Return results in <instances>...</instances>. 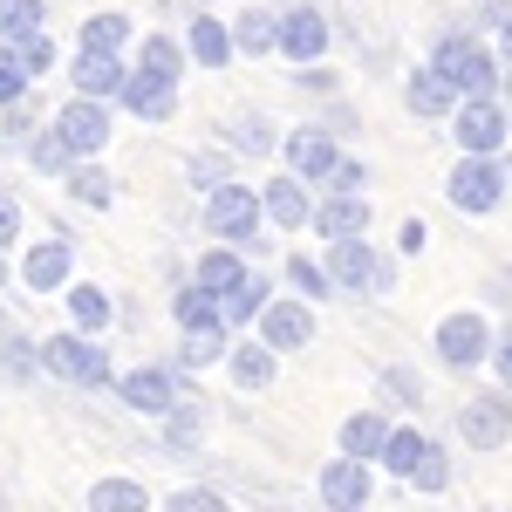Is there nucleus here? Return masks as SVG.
Returning <instances> with one entry per match:
<instances>
[{"label":"nucleus","instance_id":"nucleus-13","mask_svg":"<svg viewBox=\"0 0 512 512\" xmlns=\"http://www.w3.org/2000/svg\"><path fill=\"white\" fill-rule=\"evenodd\" d=\"M110 110L117 103H103V96H69L62 110H55V123H62V137L76 144V158H103L110 151Z\"/></svg>","mask_w":512,"mask_h":512},{"label":"nucleus","instance_id":"nucleus-10","mask_svg":"<svg viewBox=\"0 0 512 512\" xmlns=\"http://www.w3.org/2000/svg\"><path fill=\"white\" fill-rule=\"evenodd\" d=\"M315 192L321 185H308L301 171L280 164L274 178L260 185V198H267V226H274V233H308V226H315Z\"/></svg>","mask_w":512,"mask_h":512},{"label":"nucleus","instance_id":"nucleus-32","mask_svg":"<svg viewBox=\"0 0 512 512\" xmlns=\"http://www.w3.org/2000/svg\"><path fill=\"white\" fill-rule=\"evenodd\" d=\"M233 355V328L219 321V328H192V335H178V369L192 376V369H212V362H226Z\"/></svg>","mask_w":512,"mask_h":512},{"label":"nucleus","instance_id":"nucleus-49","mask_svg":"<svg viewBox=\"0 0 512 512\" xmlns=\"http://www.w3.org/2000/svg\"><path fill=\"white\" fill-rule=\"evenodd\" d=\"M294 89H308V96H335V89H342V76H335L328 62H301V82H294Z\"/></svg>","mask_w":512,"mask_h":512},{"label":"nucleus","instance_id":"nucleus-21","mask_svg":"<svg viewBox=\"0 0 512 512\" xmlns=\"http://www.w3.org/2000/svg\"><path fill=\"white\" fill-rule=\"evenodd\" d=\"M185 48H192L198 69H226V62H239L233 21H219V14H192V28H185Z\"/></svg>","mask_w":512,"mask_h":512},{"label":"nucleus","instance_id":"nucleus-57","mask_svg":"<svg viewBox=\"0 0 512 512\" xmlns=\"http://www.w3.org/2000/svg\"><path fill=\"white\" fill-rule=\"evenodd\" d=\"M0 294H7V253H0Z\"/></svg>","mask_w":512,"mask_h":512},{"label":"nucleus","instance_id":"nucleus-46","mask_svg":"<svg viewBox=\"0 0 512 512\" xmlns=\"http://www.w3.org/2000/svg\"><path fill=\"white\" fill-rule=\"evenodd\" d=\"M383 390H390L403 410H417V403H424V383H417V376H410L403 362H383Z\"/></svg>","mask_w":512,"mask_h":512},{"label":"nucleus","instance_id":"nucleus-42","mask_svg":"<svg viewBox=\"0 0 512 512\" xmlns=\"http://www.w3.org/2000/svg\"><path fill=\"white\" fill-rule=\"evenodd\" d=\"M7 48H14V62H21L35 82L55 69V41H48V28H41V35H28V41H7Z\"/></svg>","mask_w":512,"mask_h":512},{"label":"nucleus","instance_id":"nucleus-27","mask_svg":"<svg viewBox=\"0 0 512 512\" xmlns=\"http://www.w3.org/2000/svg\"><path fill=\"white\" fill-rule=\"evenodd\" d=\"M110 321H117V301H110L96 280H69V328H82V335H110Z\"/></svg>","mask_w":512,"mask_h":512},{"label":"nucleus","instance_id":"nucleus-37","mask_svg":"<svg viewBox=\"0 0 512 512\" xmlns=\"http://www.w3.org/2000/svg\"><path fill=\"white\" fill-rule=\"evenodd\" d=\"M0 376H7V383H35V376H41V342H35V335L14 328V335L0 342Z\"/></svg>","mask_w":512,"mask_h":512},{"label":"nucleus","instance_id":"nucleus-34","mask_svg":"<svg viewBox=\"0 0 512 512\" xmlns=\"http://www.w3.org/2000/svg\"><path fill=\"white\" fill-rule=\"evenodd\" d=\"M424 451H431V437L417 431V424H396L390 444H383V472L410 485V478H417V465H424Z\"/></svg>","mask_w":512,"mask_h":512},{"label":"nucleus","instance_id":"nucleus-5","mask_svg":"<svg viewBox=\"0 0 512 512\" xmlns=\"http://www.w3.org/2000/svg\"><path fill=\"white\" fill-rule=\"evenodd\" d=\"M444 192H451V205H458L465 219H485V212H499V205H506V164H499V158H478V151H458L451 178H444Z\"/></svg>","mask_w":512,"mask_h":512},{"label":"nucleus","instance_id":"nucleus-9","mask_svg":"<svg viewBox=\"0 0 512 512\" xmlns=\"http://www.w3.org/2000/svg\"><path fill=\"white\" fill-rule=\"evenodd\" d=\"M458 103H465V89H458V76H444L437 62H417V69L403 76V110L417 123H451Z\"/></svg>","mask_w":512,"mask_h":512},{"label":"nucleus","instance_id":"nucleus-29","mask_svg":"<svg viewBox=\"0 0 512 512\" xmlns=\"http://www.w3.org/2000/svg\"><path fill=\"white\" fill-rule=\"evenodd\" d=\"M130 62H137V69H151V76H164V82H185V69H192V48H185L178 35H144Z\"/></svg>","mask_w":512,"mask_h":512},{"label":"nucleus","instance_id":"nucleus-55","mask_svg":"<svg viewBox=\"0 0 512 512\" xmlns=\"http://www.w3.org/2000/svg\"><path fill=\"white\" fill-rule=\"evenodd\" d=\"M499 55H506V62H512V21H506V28H499Z\"/></svg>","mask_w":512,"mask_h":512},{"label":"nucleus","instance_id":"nucleus-47","mask_svg":"<svg viewBox=\"0 0 512 512\" xmlns=\"http://www.w3.org/2000/svg\"><path fill=\"white\" fill-rule=\"evenodd\" d=\"M472 48H478V35H444V41H437V48H431V62H437V69H444V76H458Z\"/></svg>","mask_w":512,"mask_h":512},{"label":"nucleus","instance_id":"nucleus-50","mask_svg":"<svg viewBox=\"0 0 512 512\" xmlns=\"http://www.w3.org/2000/svg\"><path fill=\"white\" fill-rule=\"evenodd\" d=\"M321 192H369V171H362L355 158H342V164H335V178H328Z\"/></svg>","mask_w":512,"mask_h":512},{"label":"nucleus","instance_id":"nucleus-40","mask_svg":"<svg viewBox=\"0 0 512 512\" xmlns=\"http://www.w3.org/2000/svg\"><path fill=\"white\" fill-rule=\"evenodd\" d=\"M185 178H192V192L205 198L212 185H226V178H233V151H192V164H185Z\"/></svg>","mask_w":512,"mask_h":512},{"label":"nucleus","instance_id":"nucleus-26","mask_svg":"<svg viewBox=\"0 0 512 512\" xmlns=\"http://www.w3.org/2000/svg\"><path fill=\"white\" fill-rule=\"evenodd\" d=\"M28 164H35L41 178H55V185H62V178H69V171H76L82 158H76V144L62 137V123L48 117V123L35 130V137H28Z\"/></svg>","mask_w":512,"mask_h":512},{"label":"nucleus","instance_id":"nucleus-19","mask_svg":"<svg viewBox=\"0 0 512 512\" xmlns=\"http://www.w3.org/2000/svg\"><path fill=\"white\" fill-rule=\"evenodd\" d=\"M246 274H253V260L239 253L233 239H212V246L198 253V267H192L198 287H212V294H226V301H233L239 287H246Z\"/></svg>","mask_w":512,"mask_h":512},{"label":"nucleus","instance_id":"nucleus-17","mask_svg":"<svg viewBox=\"0 0 512 512\" xmlns=\"http://www.w3.org/2000/svg\"><path fill=\"white\" fill-rule=\"evenodd\" d=\"M328 14H321V7H287V14H280V55H287V62H294V69H301V62H321V55H328Z\"/></svg>","mask_w":512,"mask_h":512},{"label":"nucleus","instance_id":"nucleus-14","mask_svg":"<svg viewBox=\"0 0 512 512\" xmlns=\"http://www.w3.org/2000/svg\"><path fill=\"white\" fill-rule=\"evenodd\" d=\"M376 472H383V465H369V458H349V451H335V458L321 465V506L362 512L369 499H376Z\"/></svg>","mask_w":512,"mask_h":512},{"label":"nucleus","instance_id":"nucleus-51","mask_svg":"<svg viewBox=\"0 0 512 512\" xmlns=\"http://www.w3.org/2000/svg\"><path fill=\"white\" fill-rule=\"evenodd\" d=\"M21 239V205H14V192H0V253Z\"/></svg>","mask_w":512,"mask_h":512},{"label":"nucleus","instance_id":"nucleus-15","mask_svg":"<svg viewBox=\"0 0 512 512\" xmlns=\"http://www.w3.org/2000/svg\"><path fill=\"white\" fill-rule=\"evenodd\" d=\"M21 280H28V294H69V280H76V246L62 233L35 239L28 260H21Z\"/></svg>","mask_w":512,"mask_h":512},{"label":"nucleus","instance_id":"nucleus-36","mask_svg":"<svg viewBox=\"0 0 512 512\" xmlns=\"http://www.w3.org/2000/svg\"><path fill=\"white\" fill-rule=\"evenodd\" d=\"M76 48L123 55V48H130V14H117V7H110V14H89V21H82V35H76Z\"/></svg>","mask_w":512,"mask_h":512},{"label":"nucleus","instance_id":"nucleus-35","mask_svg":"<svg viewBox=\"0 0 512 512\" xmlns=\"http://www.w3.org/2000/svg\"><path fill=\"white\" fill-rule=\"evenodd\" d=\"M89 512H151V492L137 478H96L89 485Z\"/></svg>","mask_w":512,"mask_h":512},{"label":"nucleus","instance_id":"nucleus-52","mask_svg":"<svg viewBox=\"0 0 512 512\" xmlns=\"http://www.w3.org/2000/svg\"><path fill=\"white\" fill-rule=\"evenodd\" d=\"M492 376H499V383L512 390V321L499 328V342H492Z\"/></svg>","mask_w":512,"mask_h":512},{"label":"nucleus","instance_id":"nucleus-1","mask_svg":"<svg viewBox=\"0 0 512 512\" xmlns=\"http://www.w3.org/2000/svg\"><path fill=\"white\" fill-rule=\"evenodd\" d=\"M41 369H48L55 383H69V390H117L103 335H82V328H55V335H41Z\"/></svg>","mask_w":512,"mask_h":512},{"label":"nucleus","instance_id":"nucleus-3","mask_svg":"<svg viewBox=\"0 0 512 512\" xmlns=\"http://www.w3.org/2000/svg\"><path fill=\"white\" fill-rule=\"evenodd\" d=\"M328 274H335V287L342 294H390L396 287V260L383 253V246H369V233L355 239H328Z\"/></svg>","mask_w":512,"mask_h":512},{"label":"nucleus","instance_id":"nucleus-8","mask_svg":"<svg viewBox=\"0 0 512 512\" xmlns=\"http://www.w3.org/2000/svg\"><path fill=\"white\" fill-rule=\"evenodd\" d=\"M117 396L137 417H164V410L185 396V369H178V362H137L130 376H117Z\"/></svg>","mask_w":512,"mask_h":512},{"label":"nucleus","instance_id":"nucleus-45","mask_svg":"<svg viewBox=\"0 0 512 512\" xmlns=\"http://www.w3.org/2000/svg\"><path fill=\"white\" fill-rule=\"evenodd\" d=\"M28 89H35V76H28V69L14 62V48H7V55H0V110H14Z\"/></svg>","mask_w":512,"mask_h":512},{"label":"nucleus","instance_id":"nucleus-53","mask_svg":"<svg viewBox=\"0 0 512 512\" xmlns=\"http://www.w3.org/2000/svg\"><path fill=\"white\" fill-rule=\"evenodd\" d=\"M478 21H485V28L499 35V28L512 21V0H478Z\"/></svg>","mask_w":512,"mask_h":512},{"label":"nucleus","instance_id":"nucleus-59","mask_svg":"<svg viewBox=\"0 0 512 512\" xmlns=\"http://www.w3.org/2000/svg\"><path fill=\"white\" fill-rule=\"evenodd\" d=\"M308 512H342V506H308Z\"/></svg>","mask_w":512,"mask_h":512},{"label":"nucleus","instance_id":"nucleus-2","mask_svg":"<svg viewBox=\"0 0 512 512\" xmlns=\"http://www.w3.org/2000/svg\"><path fill=\"white\" fill-rule=\"evenodd\" d=\"M198 219H205V239H233V246H260V226H267V198L253 192V185H212L205 205H198Z\"/></svg>","mask_w":512,"mask_h":512},{"label":"nucleus","instance_id":"nucleus-39","mask_svg":"<svg viewBox=\"0 0 512 512\" xmlns=\"http://www.w3.org/2000/svg\"><path fill=\"white\" fill-rule=\"evenodd\" d=\"M48 28V0H0V41H28Z\"/></svg>","mask_w":512,"mask_h":512},{"label":"nucleus","instance_id":"nucleus-56","mask_svg":"<svg viewBox=\"0 0 512 512\" xmlns=\"http://www.w3.org/2000/svg\"><path fill=\"white\" fill-rule=\"evenodd\" d=\"M7 335H14V315H7V308H0V342H7Z\"/></svg>","mask_w":512,"mask_h":512},{"label":"nucleus","instance_id":"nucleus-6","mask_svg":"<svg viewBox=\"0 0 512 512\" xmlns=\"http://www.w3.org/2000/svg\"><path fill=\"white\" fill-rule=\"evenodd\" d=\"M512 137V110L506 96H465L458 117H451V144L458 151H478V158H499Z\"/></svg>","mask_w":512,"mask_h":512},{"label":"nucleus","instance_id":"nucleus-30","mask_svg":"<svg viewBox=\"0 0 512 512\" xmlns=\"http://www.w3.org/2000/svg\"><path fill=\"white\" fill-rule=\"evenodd\" d=\"M62 185H69V198H76L82 212H110V198H117V178H110V164H103V158H82Z\"/></svg>","mask_w":512,"mask_h":512},{"label":"nucleus","instance_id":"nucleus-25","mask_svg":"<svg viewBox=\"0 0 512 512\" xmlns=\"http://www.w3.org/2000/svg\"><path fill=\"white\" fill-rule=\"evenodd\" d=\"M390 417H383V410H355V417H342V437H335V444H342V451H349V458H369V465H383V444H390Z\"/></svg>","mask_w":512,"mask_h":512},{"label":"nucleus","instance_id":"nucleus-41","mask_svg":"<svg viewBox=\"0 0 512 512\" xmlns=\"http://www.w3.org/2000/svg\"><path fill=\"white\" fill-rule=\"evenodd\" d=\"M410 492H451V451L431 437V451H424V465H417V478H410Z\"/></svg>","mask_w":512,"mask_h":512},{"label":"nucleus","instance_id":"nucleus-48","mask_svg":"<svg viewBox=\"0 0 512 512\" xmlns=\"http://www.w3.org/2000/svg\"><path fill=\"white\" fill-rule=\"evenodd\" d=\"M35 130H41V117H35V103H28V96H21L14 110H0V137H35Z\"/></svg>","mask_w":512,"mask_h":512},{"label":"nucleus","instance_id":"nucleus-44","mask_svg":"<svg viewBox=\"0 0 512 512\" xmlns=\"http://www.w3.org/2000/svg\"><path fill=\"white\" fill-rule=\"evenodd\" d=\"M233 137H239V151H246V158H267V151H280V144H274V123H267V117H253V110L239 117Z\"/></svg>","mask_w":512,"mask_h":512},{"label":"nucleus","instance_id":"nucleus-4","mask_svg":"<svg viewBox=\"0 0 512 512\" xmlns=\"http://www.w3.org/2000/svg\"><path fill=\"white\" fill-rule=\"evenodd\" d=\"M437 362L451 369V376H472V369H485L492 362V342H499V328L478 315V308H451V315L437 321Z\"/></svg>","mask_w":512,"mask_h":512},{"label":"nucleus","instance_id":"nucleus-20","mask_svg":"<svg viewBox=\"0 0 512 512\" xmlns=\"http://www.w3.org/2000/svg\"><path fill=\"white\" fill-rule=\"evenodd\" d=\"M117 110H130L137 123H171V117H178V82L137 69V76H130V89L117 96Z\"/></svg>","mask_w":512,"mask_h":512},{"label":"nucleus","instance_id":"nucleus-23","mask_svg":"<svg viewBox=\"0 0 512 512\" xmlns=\"http://www.w3.org/2000/svg\"><path fill=\"white\" fill-rule=\"evenodd\" d=\"M205 417H212V410H205V403L185 390V396H178V403L158 417V444H164V451H185V458H192L198 437H205Z\"/></svg>","mask_w":512,"mask_h":512},{"label":"nucleus","instance_id":"nucleus-24","mask_svg":"<svg viewBox=\"0 0 512 512\" xmlns=\"http://www.w3.org/2000/svg\"><path fill=\"white\" fill-rule=\"evenodd\" d=\"M171 321H178V335H192V328H219V321H226V294H212V287L185 280V287L171 294ZM226 328H233V321H226Z\"/></svg>","mask_w":512,"mask_h":512},{"label":"nucleus","instance_id":"nucleus-31","mask_svg":"<svg viewBox=\"0 0 512 512\" xmlns=\"http://www.w3.org/2000/svg\"><path fill=\"white\" fill-rule=\"evenodd\" d=\"M280 274H287V287H294V294H308L315 308L342 294V287H335V274H328V260H315V253H287V260H280Z\"/></svg>","mask_w":512,"mask_h":512},{"label":"nucleus","instance_id":"nucleus-58","mask_svg":"<svg viewBox=\"0 0 512 512\" xmlns=\"http://www.w3.org/2000/svg\"><path fill=\"white\" fill-rule=\"evenodd\" d=\"M499 96H506V110H512V76H506V89H499Z\"/></svg>","mask_w":512,"mask_h":512},{"label":"nucleus","instance_id":"nucleus-33","mask_svg":"<svg viewBox=\"0 0 512 512\" xmlns=\"http://www.w3.org/2000/svg\"><path fill=\"white\" fill-rule=\"evenodd\" d=\"M458 89H465V96H499V89H506V55L478 41L472 55H465V69H458Z\"/></svg>","mask_w":512,"mask_h":512},{"label":"nucleus","instance_id":"nucleus-18","mask_svg":"<svg viewBox=\"0 0 512 512\" xmlns=\"http://www.w3.org/2000/svg\"><path fill=\"white\" fill-rule=\"evenodd\" d=\"M369 219H376V198H362V192H321L315 198L321 239H355V233H369Z\"/></svg>","mask_w":512,"mask_h":512},{"label":"nucleus","instance_id":"nucleus-12","mask_svg":"<svg viewBox=\"0 0 512 512\" xmlns=\"http://www.w3.org/2000/svg\"><path fill=\"white\" fill-rule=\"evenodd\" d=\"M458 437L472 444V451H499L512 437V390L499 383V390L485 396H465V410H458Z\"/></svg>","mask_w":512,"mask_h":512},{"label":"nucleus","instance_id":"nucleus-54","mask_svg":"<svg viewBox=\"0 0 512 512\" xmlns=\"http://www.w3.org/2000/svg\"><path fill=\"white\" fill-rule=\"evenodd\" d=\"M396 246H403V253H424V219H410V226L396 233Z\"/></svg>","mask_w":512,"mask_h":512},{"label":"nucleus","instance_id":"nucleus-43","mask_svg":"<svg viewBox=\"0 0 512 512\" xmlns=\"http://www.w3.org/2000/svg\"><path fill=\"white\" fill-rule=\"evenodd\" d=\"M164 512H226V492H212V485H178Z\"/></svg>","mask_w":512,"mask_h":512},{"label":"nucleus","instance_id":"nucleus-38","mask_svg":"<svg viewBox=\"0 0 512 512\" xmlns=\"http://www.w3.org/2000/svg\"><path fill=\"white\" fill-rule=\"evenodd\" d=\"M267 301H274V280L253 267V274H246V287H239L233 301H226V321H233V328H253V321L267 315Z\"/></svg>","mask_w":512,"mask_h":512},{"label":"nucleus","instance_id":"nucleus-7","mask_svg":"<svg viewBox=\"0 0 512 512\" xmlns=\"http://www.w3.org/2000/svg\"><path fill=\"white\" fill-rule=\"evenodd\" d=\"M315 328H321V308L308 301V294H274V301H267V315L253 321V335H260L267 349H280V355L308 349V342H315Z\"/></svg>","mask_w":512,"mask_h":512},{"label":"nucleus","instance_id":"nucleus-22","mask_svg":"<svg viewBox=\"0 0 512 512\" xmlns=\"http://www.w3.org/2000/svg\"><path fill=\"white\" fill-rule=\"evenodd\" d=\"M226 376H233V390H274V376H280V349H267L260 335L253 342H233V355H226Z\"/></svg>","mask_w":512,"mask_h":512},{"label":"nucleus","instance_id":"nucleus-16","mask_svg":"<svg viewBox=\"0 0 512 512\" xmlns=\"http://www.w3.org/2000/svg\"><path fill=\"white\" fill-rule=\"evenodd\" d=\"M137 76V62L130 55H96V48H76V62H69V82H76L82 96H103V103H117L123 89Z\"/></svg>","mask_w":512,"mask_h":512},{"label":"nucleus","instance_id":"nucleus-11","mask_svg":"<svg viewBox=\"0 0 512 512\" xmlns=\"http://www.w3.org/2000/svg\"><path fill=\"white\" fill-rule=\"evenodd\" d=\"M280 158H287V171H301L308 185H328V178H335V164H342V144H335V130H328V123H301V130H287V137H280Z\"/></svg>","mask_w":512,"mask_h":512},{"label":"nucleus","instance_id":"nucleus-28","mask_svg":"<svg viewBox=\"0 0 512 512\" xmlns=\"http://www.w3.org/2000/svg\"><path fill=\"white\" fill-rule=\"evenodd\" d=\"M233 41H239V55H253V62L280 55V14H267V7H239L233 14Z\"/></svg>","mask_w":512,"mask_h":512}]
</instances>
